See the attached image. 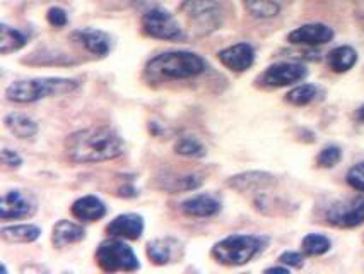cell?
I'll list each match as a JSON object with an SVG mask.
<instances>
[{"mask_svg":"<svg viewBox=\"0 0 364 274\" xmlns=\"http://www.w3.org/2000/svg\"><path fill=\"white\" fill-rule=\"evenodd\" d=\"M46 19H48V23L52 24L55 28H63L67 24V14L65 11L60 9V7H52V9L48 11V14H46Z\"/></svg>","mask_w":364,"mask_h":274,"instance_id":"obj_31","label":"cell"},{"mask_svg":"<svg viewBox=\"0 0 364 274\" xmlns=\"http://www.w3.org/2000/svg\"><path fill=\"white\" fill-rule=\"evenodd\" d=\"M142 28L147 35L158 40H181V31L178 21L163 9H151L144 14Z\"/></svg>","mask_w":364,"mask_h":274,"instance_id":"obj_7","label":"cell"},{"mask_svg":"<svg viewBox=\"0 0 364 274\" xmlns=\"http://www.w3.org/2000/svg\"><path fill=\"white\" fill-rule=\"evenodd\" d=\"M74 90H77V83L72 79L41 78L9 84L6 96L7 100L16 101V103H35L38 100L48 98V96H62Z\"/></svg>","mask_w":364,"mask_h":274,"instance_id":"obj_3","label":"cell"},{"mask_svg":"<svg viewBox=\"0 0 364 274\" xmlns=\"http://www.w3.org/2000/svg\"><path fill=\"white\" fill-rule=\"evenodd\" d=\"M2 238L6 242L12 243H29L35 242L40 238L41 230L36 225H16V226H6L0 231Z\"/></svg>","mask_w":364,"mask_h":274,"instance_id":"obj_22","label":"cell"},{"mask_svg":"<svg viewBox=\"0 0 364 274\" xmlns=\"http://www.w3.org/2000/svg\"><path fill=\"white\" fill-rule=\"evenodd\" d=\"M181 211L192 218H210L221 211V202L210 194H198L181 202Z\"/></svg>","mask_w":364,"mask_h":274,"instance_id":"obj_15","label":"cell"},{"mask_svg":"<svg viewBox=\"0 0 364 274\" xmlns=\"http://www.w3.org/2000/svg\"><path fill=\"white\" fill-rule=\"evenodd\" d=\"M26 45V36L18 29L2 24L0 26V53L7 55L12 52H18L19 48Z\"/></svg>","mask_w":364,"mask_h":274,"instance_id":"obj_23","label":"cell"},{"mask_svg":"<svg viewBox=\"0 0 364 274\" xmlns=\"http://www.w3.org/2000/svg\"><path fill=\"white\" fill-rule=\"evenodd\" d=\"M175 151L181 156H188V158H202L205 154V147L196 137H181L175 144Z\"/></svg>","mask_w":364,"mask_h":274,"instance_id":"obj_28","label":"cell"},{"mask_svg":"<svg viewBox=\"0 0 364 274\" xmlns=\"http://www.w3.org/2000/svg\"><path fill=\"white\" fill-rule=\"evenodd\" d=\"M36 206L31 197L23 194L21 191L6 192L2 197V204H0V218L2 219H18L31 216L35 213Z\"/></svg>","mask_w":364,"mask_h":274,"instance_id":"obj_10","label":"cell"},{"mask_svg":"<svg viewBox=\"0 0 364 274\" xmlns=\"http://www.w3.org/2000/svg\"><path fill=\"white\" fill-rule=\"evenodd\" d=\"M316 90L313 84H301V86L294 88V90H291L289 93L286 95V100L289 101L291 105H296V107H304V105L311 103L313 100H315Z\"/></svg>","mask_w":364,"mask_h":274,"instance_id":"obj_27","label":"cell"},{"mask_svg":"<svg viewBox=\"0 0 364 274\" xmlns=\"http://www.w3.org/2000/svg\"><path fill=\"white\" fill-rule=\"evenodd\" d=\"M332 38H333L332 28H328L327 24L311 23V24H304V26L291 31L289 36H287V40L294 45L318 46V45L328 43Z\"/></svg>","mask_w":364,"mask_h":274,"instance_id":"obj_11","label":"cell"},{"mask_svg":"<svg viewBox=\"0 0 364 274\" xmlns=\"http://www.w3.org/2000/svg\"><path fill=\"white\" fill-rule=\"evenodd\" d=\"M274 184H276V179L270 174H265V172H247V174L231 176L228 180V185L240 192L262 191V189L270 187Z\"/></svg>","mask_w":364,"mask_h":274,"instance_id":"obj_17","label":"cell"},{"mask_svg":"<svg viewBox=\"0 0 364 274\" xmlns=\"http://www.w3.org/2000/svg\"><path fill=\"white\" fill-rule=\"evenodd\" d=\"M84 237H86V231H84L82 226L67 221V219H62L53 226L52 240L53 246L58 248L70 246V243H77L80 240H84Z\"/></svg>","mask_w":364,"mask_h":274,"instance_id":"obj_19","label":"cell"},{"mask_svg":"<svg viewBox=\"0 0 364 274\" xmlns=\"http://www.w3.org/2000/svg\"><path fill=\"white\" fill-rule=\"evenodd\" d=\"M355 119H358L359 122H363V124H364V105L358 110V113H355Z\"/></svg>","mask_w":364,"mask_h":274,"instance_id":"obj_35","label":"cell"},{"mask_svg":"<svg viewBox=\"0 0 364 274\" xmlns=\"http://www.w3.org/2000/svg\"><path fill=\"white\" fill-rule=\"evenodd\" d=\"M108 235L115 238H127V240H139L144 231V219L139 214H120L115 219L109 221L107 226Z\"/></svg>","mask_w":364,"mask_h":274,"instance_id":"obj_14","label":"cell"},{"mask_svg":"<svg viewBox=\"0 0 364 274\" xmlns=\"http://www.w3.org/2000/svg\"><path fill=\"white\" fill-rule=\"evenodd\" d=\"M308 70L299 64H291V62H281V64L270 65L269 69L262 74L260 83L269 88H284L291 84L299 83L306 78Z\"/></svg>","mask_w":364,"mask_h":274,"instance_id":"obj_9","label":"cell"},{"mask_svg":"<svg viewBox=\"0 0 364 274\" xmlns=\"http://www.w3.org/2000/svg\"><path fill=\"white\" fill-rule=\"evenodd\" d=\"M264 246L265 238L255 237V235H231L215 243L210 254L219 264L243 265L257 254H260Z\"/></svg>","mask_w":364,"mask_h":274,"instance_id":"obj_4","label":"cell"},{"mask_svg":"<svg viewBox=\"0 0 364 274\" xmlns=\"http://www.w3.org/2000/svg\"><path fill=\"white\" fill-rule=\"evenodd\" d=\"M279 260H281L282 264L289 265V268H303L304 260H303V255L298 254V252H284L281 257H279Z\"/></svg>","mask_w":364,"mask_h":274,"instance_id":"obj_32","label":"cell"},{"mask_svg":"<svg viewBox=\"0 0 364 274\" xmlns=\"http://www.w3.org/2000/svg\"><path fill=\"white\" fill-rule=\"evenodd\" d=\"M77 43H80L87 52H91L92 55H107L112 48V40L107 33L100 31V29H92V28H86V29H80V31H75L72 35Z\"/></svg>","mask_w":364,"mask_h":274,"instance_id":"obj_16","label":"cell"},{"mask_svg":"<svg viewBox=\"0 0 364 274\" xmlns=\"http://www.w3.org/2000/svg\"><path fill=\"white\" fill-rule=\"evenodd\" d=\"M202 179L198 175H180L166 179L161 187L166 189L169 192H180V191H196L200 187Z\"/></svg>","mask_w":364,"mask_h":274,"instance_id":"obj_25","label":"cell"},{"mask_svg":"<svg viewBox=\"0 0 364 274\" xmlns=\"http://www.w3.org/2000/svg\"><path fill=\"white\" fill-rule=\"evenodd\" d=\"M4 124H6V127L19 139H31L38 134V124L31 119V117L24 115V113H9V115H6V119H4Z\"/></svg>","mask_w":364,"mask_h":274,"instance_id":"obj_20","label":"cell"},{"mask_svg":"<svg viewBox=\"0 0 364 274\" xmlns=\"http://www.w3.org/2000/svg\"><path fill=\"white\" fill-rule=\"evenodd\" d=\"M347 184L355 191L364 192V162L354 164L349 172H347Z\"/></svg>","mask_w":364,"mask_h":274,"instance_id":"obj_30","label":"cell"},{"mask_svg":"<svg viewBox=\"0 0 364 274\" xmlns=\"http://www.w3.org/2000/svg\"><path fill=\"white\" fill-rule=\"evenodd\" d=\"M327 219L330 225L338 228H353L364 223V199L337 202L328 209Z\"/></svg>","mask_w":364,"mask_h":274,"instance_id":"obj_8","label":"cell"},{"mask_svg":"<svg viewBox=\"0 0 364 274\" xmlns=\"http://www.w3.org/2000/svg\"><path fill=\"white\" fill-rule=\"evenodd\" d=\"M243 4L245 9L257 19L276 18L279 11H281V7L276 2H272V0H245Z\"/></svg>","mask_w":364,"mask_h":274,"instance_id":"obj_24","label":"cell"},{"mask_svg":"<svg viewBox=\"0 0 364 274\" xmlns=\"http://www.w3.org/2000/svg\"><path fill=\"white\" fill-rule=\"evenodd\" d=\"M342 159V151L337 146H327L320 151V154L316 156V163L321 168H332Z\"/></svg>","mask_w":364,"mask_h":274,"instance_id":"obj_29","label":"cell"},{"mask_svg":"<svg viewBox=\"0 0 364 274\" xmlns=\"http://www.w3.org/2000/svg\"><path fill=\"white\" fill-rule=\"evenodd\" d=\"M65 154L74 163H100L124 153V141L108 127L82 129L65 139Z\"/></svg>","mask_w":364,"mask_h":274,"instance_id":"obj_1","label":"cell"},{"mask_svg":"<svg viewBox=\"0 0 364 274\" xmlns=\"http://www.w3.org/2000/svg\"><path fill=\"white\" fill-rule=\"evenodd\" d=\"M218 57L224 67L235 70V73H243L255 62V52L248 43H236L230 48H224Z\"/></svg>","mask_w":364,"mask_h":274,"instance_id":"obj_13","label":"cell"},{"mask_svg":"<svg viewBox=\"0 0 364 274\" xmlns=\"http://www.w3.org/2000/svg\"><path fill=\"white\" fill-rule=\"evenodd\" d=\"M265 273H289V269L287 268H269V269H265Z\"/></svg>","mask_w":364,"mask_h":274,"instance_id":"obj_34","label":"cell"},{"mask_svg":"<svg viewBox=\"0 0 364 274\" xmlns=\"http://www.w3.org/2000/svg\"><path fill=\"white\" fill-rule=\"evenodd\" d=\"M301 247L306 255H323L330 251L332 243H330V240L327 237H323V235L310 233L303 238Z\"/></svg>","mask_w":364,"mask_h":274,"instance_id":"obj_26","label":"cell"},{"mask_svg":"<svg viewBox=\"0 0 364 274\" xmlns=\"http://www.w3.org/2000/svg\"><path fill=\"white\" fill-rule=\"evenodd\" d=\"M96 260L103 271L132 273L141 268L137 255L122 240H105L96 251Z\"/></svg>","mask_w":364,"mask_h":274,"instance_id":"obj_5","label":"cell"},{"mask_svg":"<svg viewBox=\"0 0 364 274\" xmlns=\"http://www.w3.org/2000/svg\"><path fill=\"white\" fill-rule=\"evenodd\" d=\"M72 214L80 221H98L107 214V206L105 202L98 199L96 196H86L80 197L72 204Z\"/></svg>","mask_w":364,"mask_h":274,"instance_id":"obj_18","label":"cell"},{"mask_svg":"<svg viewBox=\"0 0 364 274\" xmlns=\"http://www.w3.org/2000/svg\"><path fill=\"white\" fill-rule=\"evenodd\" d=\"M327 62L333 73H347L358 62V53L350 46H338L327 55Z\"/></svg>","mask_w":364,"mask_h":274,"instance_id":"obj_21","label":"cell"},{"mask_svg":"<svg viewBox=\"0 0 364 274\" xmlns=\"http://www.w3.org/2000/svg\"><path fill=\"white\" fill-rule=\"evenodd\" d=\"M205 70L204 58L192 52H166L154 57L147 64L152 79H188Z\"/></svg>","mask_w":364,"mask_h":274,"instance_id":"obj_2","label":"cell"},{"mask_svg":"<svg viewBox=\"0 0 364 274\" xmlns=\"http://www.w3.org/2000/svg\"><path fill=\"white\" fill-rule=\"evenodd\" d=\"M181 12L200 35L213 33L221 26V7L215 0H187L181 6Z\"/></svg>","mask_w":364,"mask_h":274,"instance_id":"obj_6","label":"cell"},{"mask_svg":"<svg viewBox=\"0 0 364 274\" xmlns=\"http://www.w3.org/2000/svg\"><path fill=\"white\" fill-rule=\"evenodd\" d=\"M181 254H183V246L176 238H156L147 243V255H149L152 263L158 265L175 263V260L180 259Z\"/></svg>","mask_w":364,"mask_h":274,"instance_id":"obj_12","label":"cell"},{"mask_svg":"<svg viewBox=\"0 0 364 274\" xmlns=\"http://www.w3.org/2000/svg\"><path fill=\"white\" fill-rule=\"evenodd\" d=\"M2 162L4 164H7V167L18 168L21 167V163H23V159H21V156L16 153V151L2 149Z\"/></svg>","mask_w":364,"mask_h":274,"instance_id":"obj_33","label":"cell"}]
</instances>
